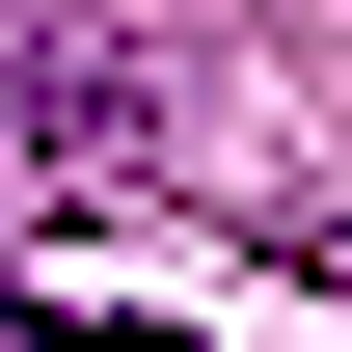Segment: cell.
<instances>
[{"instance_id":"1","label":"cell","mask_w":352,"mask_h":352,"mask_svg":"<svg viewBox=\"0 0 352 352\" xmlns=\"http://www.w3.org/2000/svg\"><path fill=\"white\" fill-rule=\"evenodd\" d=\"M135 28H0V217H54V190H135Z\"/></svg>"}]
</instances>
